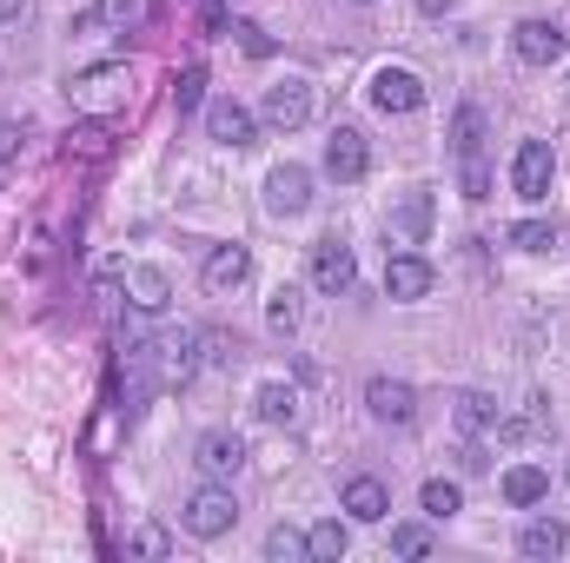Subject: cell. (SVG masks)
<instances>
[{"instance_id": "obj_1", "label": "cell", "mask_w": 570, "mask_h": 563, "mask_svg": "<svg viewBox=\"0 0 570 563\" xmlns=\"http://www.w3.org/2000/svg\"><path fill=\"white\" fill-rule=\"evenodd\" d=\"M67 100H73V113H87V120H114V113L134 100V73H127V60L80 67V73L67 80Z\"/></svg>"}, {"instance_id": "obj_2", "label": "cell", "mask_w": 570, "mask_h": 563, "mask_svg": "<svg viewBox=\"0 0 570 563\" xmlns=\"http://www.w3.org/2000/svg\"><path fill=\"white\" fill-rule=\"evenodd\" d=\"M179 524H186L193 537H206V544H213V537H226V531L239 524V504H233V491H226V484H213V477H206V484L186 497Z\"/></svg>"}, {"instance_id": "obj_3", "label": "cell", "mask_w": 570, "mask_h": 563, "mask_svg": "<svg viewBox=\"0 0 570 563\" xmlns=\"http://www.w3.org/2000/svg\"><path fill=\"white\" fill-rule=\"evenodd\" d=\"M193 464H199V477L226 484V477L246 471V437H239V431H206V437L193 444Z\"/></svg>"}, {"instance_id": "obj_4", "label": "cell", "mask_w": 570, "mask_h": 563, "mask_svg": "<svg viewBox=\"0 0 570 563\" xmlns=\"http://www.w3.org/2000/svg\"><path fill=\"white\" fill-rule=\"evenodd\" d=\"M372 107L379 113H419L425 107V80L412 67H379L372 73Z\"/></svg>"}, {"instance_id": "obj_5", "label": "cell", "mask_w": 570, "mask_h": 563, "mask_svg": "<svg viewBox=\"0 0 570 563\" xmlns=\"http://www.w3.org/2000/svg\"><path fill=\"white\" fill-rule=\"evenodd\" d=\"M511 47H518V60L524 67H558L570 47V33L558 20H518V33H511Z\"/></svg>"}, {"instance_id": "obj_6", "label": "cell", "mask_w": 570, "mask_h": 563, "mask_svg": "<svg viewBox=\"0 0 570 563\" xmlns=\"http://www.w3.org/2000/svg\"><path fill=\"white\" fill-rule=\"evenodd\" d=\"M305 206H312V172L292 166V159L273 166V172H266V213H273V219H298Z\"/></svg>"}, {"instance_id": "obj_7", "label": "cell", "mask_w": 570, "mask_h": 563, "mask_svg": "<svg viewBox=\"0 0 570 563\" xmlns=\"http://www.w3.org/2000/svg\"><path fill=\"white\" fill-rule=\"evenodd\" d=\"M551 172H558L551 140H524L518 146V159H511V186H518V199H551Z\"/></svg>"}, {"instance_id": "obj_8", "label": "cell", "mask_w": 570, "mask_h": 563, "mask_svg": "<svg viewBox=\"0 0 570 563\" xmlns=\"http://www.w3.org/2000/svg\"><path fill=\"white\" fill-rule=\"evenodd\" d=\"M153 358H159V385H186L199 372V332H159L153 338Z\"/></svg>"}, {"instance_id": "obj_9", "label": "cell", "mask_w": 570, "mask_h": 563, "mask_svg": "<svg viewBox=\"0 0 570 563\" xmlns=\"http://www.w3.org/2000/svg\"><path fill=\"white\" fill-rule=\"evenodd\" d=\"M352 279H358L352 246H345V239H318V246H312V285H318L325 298H338V292H352Z\"/></svg>"}, {"instance_id": "obj_10", "label": "cell", "mask_w": 570, "mask_h": 563, "mask_svg": "<svg viewBox=\"0 0 570 563\" xmlns=\"http://www.w3.org/2000/svg\"><path fill=\"white\" fill-rule=\"evenodd\" d=\"M365 166H372V146L358 127H332V140H325V172L338 179V186H352V179H365Z\"/></svg>"}, {"instance_id": "obj_11", "label": "cell", "mask_w": 570, "mask_h": 563, "mask_svg": "<svg viewBox=\"0 0 570 563\" xmlns=\"http://www.w3.org/2000/svg\"><path fill=\"white\" fill-rule=\"evenodd\" d=\"M199 279H206L213 298H233L239 285L253 279V253H246V246H213V253H206V266H199Z\"/></svg>"}, {"instance_id": "obj_12", "label": "cell", "mask_w": 570, "mask_h": 563, "mask_svg": "<svg viewBox=\"0 0 570 563\" xmlns=\"http://www.w3.org/2000/svg\"><path fill=\"white\" fill-rule=\"evenodd\" d=\"M206 140H219V146H253V140H259V120H253L239 100H206Z\"/></svg>"}, {"instance_id": "obj_13", "label": "cell", "mask_w": 570, "mask_h": 563, "mask_svg": "<svg viewBox=\"0 0 570 563\" xmlns=\"http://www.w3.org/2000/svg\"><path fill=\"white\" fill-rule=\"evenodd\" d=\"M365 405H372L379 424H412L419 418V392H412L405 378H372V385H365Z\"/></svg>"}, {"instance_id": "obj_14", "label": "cell", "mask_w": 570, "mask_h": 563, "mask_svg": "<svg viewBox=\"0 0 570 563\" xmlns=\"http://www.w3.org/2000/svg\"><path fill=\"white\" fill-rule=\"evenodd\" d=\"M431 285H438V273H431L419 253H392V259H385V298L412 305V298H425Z\"/></svg>"}, {"instance_id": "obj_15", "label": "cell", "mask_w": 570, "mask_h": 563, "mask_svg": "<svg viewBox=\"0 0 570 563\" xmlns=\"http://www.w3.org/2000/svg\"><path fill=\"white\" fill-rule=\"evenodd\" d=\"M305 120H312V87H305V80H279V87L266 93V127L298 134Z\"/></svg>"}, {"instance_id": "obj_16", "label": "cell", "mask_w": 570, "mask_h": 563, "mask_svg": "<svg viewBox=\"0 0 570 563\" xmlns=\"http://www.w3.org/2000/svg\"><path fill=\"white\" fill-rule=\"evenodd\" d=\"M338 504H345V517H352V524H385V517H392V491H385L379 477H352Z\"/></svg>"}, {"instance_id": "obj_17", "label": "cell", "mask_w": 570, "mask_h": 563, "mask_svg": "<svg viewBox=\"0 0 570 563\" xmlns=\"http://www.w3.org/2000/svg\"><path fill=\"white\" fill-rule=\"evenodd\" d=\"M67 159H80V166L114 159V127H107V120H80V127L67 134Z\"/></svg>"}, {"instance_id": "obj_18", "label": "cell", "mask_w": 570, "mask_h": 563, "mask_svg": "<svg viewBox=\"0 0 570 563\" xmlns=\"http://www.w3.org/2000/svg\"><path fill=\"white\" fill-rule=\"evenodd\" d=\"M544 497H551V477H544L538 464H511V471H504V504L531 511V504H544Z\"/></svg>"}, {"instance_id": "obj_19", "label": "cell", "mask_w": 570, "mask_h": 563, "mask_svg": "<svg viewBox=\"0 0 570 563\" xmlns=\"http://www.w3.org/2000/svg\"><path fill=\"white\" fill-rule=\"evenodd\" d=\"M425 233H431V192L419 186V192H405V206L392 213V239H399V246H419Z\"/></svg>"}, {"instance_id": "obj_20", "label": "cell", "mask_w": 570, "mask_h": 563, "mask_svg": "<svg viewBox=\"0 0 570 563\" xmlns=\"http://www.w3.org/2000/svg\"><path fill=\"white\" fill-rule=\"evenodd\" d=\"M127 292H134V312H166V298H173V285H166V273L159 266H127Z\"/></svg>"}, {"instance_id": "obj_21", "label": "cell", "mask_w": 570, "mask_h": 563, "mask_svg": "<svg viewBox=\"0 0 570 563\" xmlns=\"http://www.w3.org/2000/svg\"><path fill=\"white\" fill-rule=\"evenodd\" d=\"M564 544H570V531L558 517H531V524L518 531V551H524V557H564Z\"/></svg>"}, {"instance_id": "obj_22", "label": "cell", "mask_w": 570, "mask_h": 563, "mask_svg": "<svg viewBox=\"0 0 570 563\" xmlns=\"http://www.w3.org/2000/svg\"><path fill=\"white\" fill-rule=\"evenodd\" d=\"M345 551H352V531H345L338 517H325V524H312V531H305V557H312V563H338Z\"/></svg>"}, {"instance_id": "obj_23", "label": "cell", "mask_w": 570, "mask_h": 563, "mask_svg": "<svg viewBox=\"0 0 570 563\" xmlns=\"http://www.w3.org/2000/svg\"><path fill=\"white\" fill-rule=\"evenodd\" d=\"M253 412H259V424H298V392L292 385H259V398H253Z\"/></svg>"}, {"instance_id": "obj_24", "label": "cell", "mask_w": 570, "mask_h": 563, "mask_svg": "<svg viewBox=\"0 0 570 563\" xmlns=\"http://www.w3.org/2000/svg\"><path fill=\"white\" fill-rule=\"evenodd\" d=\"M471 152H484V113L478 107H458L451 113V159H471Z\"/></svg>"}, {"instance_id": "obj_25", "label": "cell", "mask_w": 570, "mask_h": 563, "mask_svg": "<svg viewBox=\"0 0 570 563\" xmlns=\"http://www.w3.org/2000/svg\"><path fill=\"white\" fill-rule=\"evenodd\" d=\"M199 365L206 372H233L239 365V338L233 332H199Z\"/></svg>"}, {"instance_id": "obj_26", "label": "cell", "mask_w": 570, "mask_h": 563, "mask_svg": "<svg viewBox=\"0 0 570 563\" xmlns=\"http://www.w3.org/2000/svg\"><path fill=\"white\" fill-rule=\"evenodd\" d=\"M458 424L464 431H491L498 424V398L491 392H458Z\"/></svg>"}, {"instance_id": "obj_27", "label": "cell", "mask_w": 570, "mask_h": 563, "mask_svg": "<svg viewBox=\"0 0 570 563\" xmlns=\"http://www.w3.org/2000/svg\"><path fill=\"white\" fill-rule=\"evenodd\" d=\"M298 318H305L298 292H292V285H279V292H273V305H266V325H273L279 338H292V332H298Z\"/></svg>"}, {"instance_id": "obj_28", "label": "cell", "mask_w": 570, "mask_h": 563, "mask_svg": "<svg viewBox=\"0 0 570 563\" xmlns=\"http://www.w3.org/2000/svg\"><path fill=\"white\" fill-rule=\"evenodd\" d=\"M419 504H425V517H451V511H464V491L451 477H431L425 491H419Z\"/></svg>"}, {"instance_id": "obj_29", "label": "cell", "mask_w": 570, "mask_h": 563, "mask_svg": "<svg viewBox=\"0 0 570 563\" xmlns=\"http://www.w3.org/2000/svg\"><path fill=\"white\" fill-rule=\"evenodd\" d=\"M511 246H518V253H551V246H558V226H551V219H518V226H511Z\"/></svg>"}, {"instance_id": "obj_30", "label": "cell", "mask_w": 570, "mask_h": 563, "mask_svg": "<svg viewBox=\"0 0 570 563\" xmlns=\"http://www.w3.org/2000/svg\"><path fill=\"white\" fill-rule=\"evenodd\" d=\"M458 186H464V199H491V159L484 152L458 159Z\"/></svg>"}, {"instance_id": "obj_31", "label": "cell", "mask_w": 570, "mask_h": 563, "mask_svg": "<svg viewBox=\"0 0 570 563\" xmlns=\"http://www.w3.org/2000/svg\"><path fill=\"white\" fill-rule=\"evenodd\" d=\"M166 551H173V537H166L159 524H140V531L127 537V557H146V563H159Z\"/></svg>"}, {"instance_id": "obj_32", "label": "cell", "mask_w": 570, "mask_h": 563, "mask_svg": "<svg viewBox=\"0 0 570 563\" xmlns=\"http://www.w3.org/2000/svg\"><path fill=\"white\" fill-rule=\"evenodd\" d=\"M392 551L399 557H431V524H392Z\"/></svg>"}, {"instance_id": "obj_33", "label": "cell", "mask_w": 570, "mask_h": 563, "mask_svg": "<svg viewBox=\"0 0 570 563\" xmlns=\"http://www.w3.org/2000/svg\"><path fill=\"white\" fill-rule=\"evenodd\" d=\"M199 100H206V67H186V73L173 80V107H179V113H193Z\"/></svg>"}, {"instance_id": "obj_34", "label": "cell", "mask_w": 570, "mask_h": 563, "mask_svg": "<svg viewBox=\"0 0 570 563\" xmlns=\"http://www.w3.org/2000/svg\"><path fill=\"white\" fill-rule=\"evenodd\" d=\"M266 557H279V563L305 557V531H292V524H273V531H266Z\"/></svg>"}, {"instance_id": "obj_35", "label": "cell", "mask_w": 570, "mask_h": 563, "mask_svg": "<svg viewBox=\"0 0 570 563\" xmlns=\"http://www.w3.org/2000/svg\"><path fill=\"white\" fill-rule=\"evenodd\" d=\"M140 13H146V0H100L94 7V20H107V27H140Z\"/></svg>"}, {"instance_id": "obj_36", "label": "cell", "mask_w": 570, "mask_h": 563, "mask_svg": "<svg viewBox=\"0 0 570 563\" xmlns=\"http://www.w3.org/2000/svg\"><path fill=\"white\" fill-rule=\"evenodd\" d=\"M233 33H239V47H246V53H259V60L273 53V40H266V33H259L253 20H233Z\"/></svg>"}, {"instance_id": "obj_37", "label": "cell", "mask_w": 570, "mask_h": 563, "mask_svg": "<svg viewBox=\"0 0 570 563\" xmlns=\"http://www.w3.org/2000/svg\"><path fill=\"white\" fill-rule=\"evenodd\" d=\"M13 152H20V127H13V120H0V166H7Z\"/></svg>"}, {"instance_id": "obj_38", "label": "cell", "mask_w": 570, "mask_h": 563, "mask_svg": "<svg viewBox=\"0 0 570 563\" xmlns=\"http://www.w3.org/2000/svg\"><path fill=\"white\" fill-rule=\"evenodd\" d=\"M206 27H213V33H226V0H206Z\"/></svg>"}, {"instance_id": "obj_39", "label": "cell", "mask_w": 570, "mask_h": 563, "mask_svg": "<svg viewBox=\"0 0 570 563\" xmlns=\"http://www.w3.org/2000/svg\"><path fill=\"white\" fill-rule=\"evenodd\" d=\"M419 7H425V13H444V7H451V0H419Z\"/></svg>"}, {"instance_id": "obj_40", "label": "cell", "mask_w": 570, "mask_h": 563, "mask_svg": "<svg viewBox=\"0 0 570 563\" xmlns=\"http://www.w3.org/2000/svg\"><path fill=\"white\" fill-rule=\"evenodd\" d=\"M358 7H372V0H358Z\"/></svg>"}, {"instance_id": "obj_41", "label": "cell", "mask_w": 570, "mask_h": 563, "mask_svg": "<svg viewBox=\"0 0 570 563\" xmlns=\"http://www.w3.org/2000/svg\"><path fill=\"white\" fill-rule=\"evenodd\" d=\"M0 13H7V7H0Z\"/></svg>"}]
</instances>
